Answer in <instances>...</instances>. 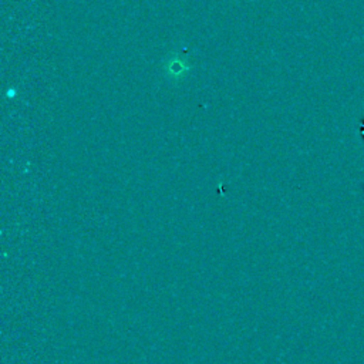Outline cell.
Instances as JSON below:
<instances>
[{
	"label": "cell",
	"instance_id": "obj_1",
	"mask_svg": "<svg viewBox=\"0 0 364 364\" xmlns=\"http://www.w3.org/2000/svg\"><path fill=\"white\" fill-rule=\"evenodd\" d=\"M186 70H189V65H185L181 57H176L166 64V74L171 78H181Z\"/></svg>",
	"mask_w": 364,
	"mask_h": 364
}]
</instances>
